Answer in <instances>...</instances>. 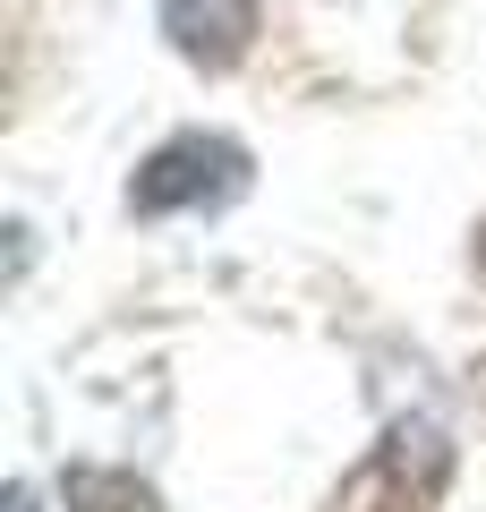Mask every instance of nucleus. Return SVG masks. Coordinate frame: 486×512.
<instances>
[{
    "mask_svg": "<svg viewBox=\"0 0 486 512\" xmlns=\"http://www.w3.org/2000/svg\"><path fill=\"white\" fill-rule=\"evenodd\" d=\"M171 52L197 69H239L256 43V0H154Z\"/></svg>",
    "mask_w": 486,
    "mask_h": 512,
    "instance_id": "7ed1b4c3",
    "label": "nucleus"
},
{
    "mask_svg": "<svg viewBox=\"0 0 486 512\" xmlns=\"http://www.w3.org/2000/svg\"><path fill=\"white\" fill-rule=\"evenodd\" d=\"M444 478H452V436H444V419L418 410V419L384 427V444L333 487V512H435Z\"/></svg>",
    "mask_w": 486,
    "mask_h": 512,
    "instance_id": "f257e3e1",
    "label": "nucleus"
},
{
    "mask_svg": "<svg viewBox=\"0 0 486 512\" xmlns=\"http://www.w3.org/2000/svg\"><path fill=\"white\" fill-rule=\"evenodd\" d=\"M478 265H486V231H478Z\"/></svg>",
    "mask_w": 486,
    "mask_h": 512,
    "instance_id": "423d86ee",
    "label": "nucleus"
},
{
    "mask_svg": "<svg viewBox=\"0 0 486 512\" xmlns=\"http://www.w3.org/2000/svg\"><path fill=\"white\" fill-rule=\"evenodd\" d=\"M248 146L239 137H205V128H188V137H171L162 154H145L137 180H128V214H188V205H231L248 197Z\"/></svg>",
    "mask_w": 486,
    "mask_h": 512,
    "instance_id": "f03ea898",
    "label": "nucleus"
},
{
    "mask_svg": "<svg viewBox=\"0 0 486 512\" xmlns=\"http://www.w3.org/2000/svg\"><path fill=\"white\" fill-rule=\"evenodd\" d=\"M9 512H43V504H35V487H9Z\"/></svg>",
    "mask_w": 486,
    "mask_h": 512,
    "instance_id": "39448f33",
    "label": "nucleus"
},
{
    "mask_svg": "<svg viewBox=\"0 0 486 512\" xmlns=\"http://www.w3.org/2000/svg\"><path fill=\"white\" fill-rule=\"evenodd\" d=\"M60 495H69V512H154V487L128 470H69Z\"/></svg>",
    "mask_w": 486,
    "mask_h": 512,
    "instance_id": "20e7f679",
    "label": "nucleus"
}]
</instances>
